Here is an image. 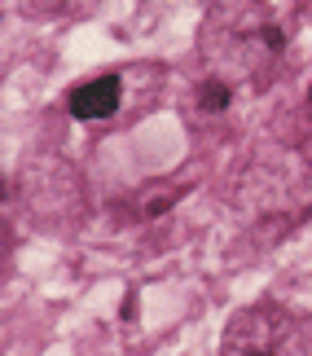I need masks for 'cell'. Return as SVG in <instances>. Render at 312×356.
<instances>
[{"mask_svg": "<svg viewBox=\"0 0 312 356\" xmlns=\"http://www.w3.org/2000/svg\"><path fill=\"white\" fill-rule=\"evenodd\" d=\"M119 102H124V79L119 75H97L88 79V84H75L71 92H66V111H71L75 119H110L119 111Z\"/></svg>", "mask_w": 312, "mask_h": 356, "instance_id": "cell-1", "label": "cell"}, {"mask_svg": "<svg viewBox=\"0 0 312 356\" xmlns=\"http://www.w3.org/2000/svg\"><path fill=\"white\" fill-rule=\"evenodd\" d=\"M229 102H233V88L224 79H202L198 84V111L202 115H220V111H229Z\"/></svg>", "mask_w": 312, "mask_h": 356, "instance_id": "cell-2", "label": "cell"}, {"mask_svg": "<svg viewBox=\"0 0 312 356\" xmlns=\"http://www.w3.org/2000/svg\"><path fill=\"white\" fill-rule=\"evenodd\" d=\"M260 40H264V44L273 49V53H281V49H286V35H281V26H273V22H268L264 31H260Z\"/></svg>", "mask_w": 312, "mask_h": 356, "instance_id": "cell-3", "label": "cell"}, {"mask_svg": "<svg viewBox=\"0 0 312 356\" xmlns=\"http://www.w3.org/2000/svg\"><path fill=\"white\" fill-rule=\"evenodd\" d=\"M251 356H273V352H251Z\"/></svg>", "mask_w": 312, "mask_h": 356, "instance_id": "cell-4", "label": "cell"}, {"mask_svg": "<svg viewBox=\"0 0 312 356\" xmlns=\"http://www.w3.org/2000/svg\"><path fill=\"white\" fill-rule=\"evenodd\" d=\"M308 97H312V88H308Z\"/></svg>", "mask_w": 312, "mask_h": 356, "instance_id": "cell-5", "label": "cell"}]
</instances>
